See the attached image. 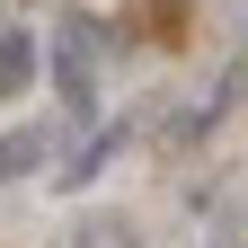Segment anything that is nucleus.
Returning a JSON list of instances; mask_svg holds the SVG:
<instances>
[{
  "label": "nucleus",
  "mask_w": 248,
  "mask_h": 248,
  "mask_svg": "<svg viewBox=\"0 0 248 248\" xmlns=\"http://www.w3.org/2000/svg\"><path fill=\"white\" fill-rule=\"evenodd\" d=\"M36 71H45V45L27 36V27H0V107L27 98V89H36Z\"/></svg>",
  "instance_id": "obj_2"
},
{
  "label": "nucleus",
  "mask_w": 248,
  "mask_h": 248,
  "mask_svg": "<svg viewBox=\"0 0 248 248\" xmlns=\"http://www.w3.org/2000/svg\"><path fill=\"white\" fill-rule=\"evenodd\" d=\"M27 169H45V124H9L0 133V186L27 177Z\"/></svg>",
  "instance_id": "obj_3"
},
{
  "label": "nucleus",
  "mask_w": 248,
  "mask_h": 248,
  "mask_svg": "<svg viewBox=\"0 0 248 248\" xmlns=\"http://www.w3.org/2000/svg\"><path fill=\"white\" fill-rule=\"evenodd\" d=\"M71 248H142V222L133 213H89V222L71 231Z\"/></svg>",
  "instance_id": "obj_4"
},
{
  "label": "nucleus",
  "mask_w": 248,
  "mask_h": 248,
  "mask_svg": "<svg viewBox=\"0 0 248 248\" xmlns=\"http://www.w3.org/2000/svg\"><path fill=\"white\" fill-rule=\"evenodd\" d=\"M115 151H124V124H107V133H89V142L71 151V169H62V186H89V177H98V169L115 160Z\"/></svg>",
  "instance_id": "obj_5"
},
{
  "label": "nucleus",
  "mask_w": 248,
  "mask_h": 248,
  "mask_svg": "<svg viewBox=\"0 0 248 248\" xmlns=\"http://www.w3.org/2000/svg\"><path fill=\"white\" fill-rule=\"evenodd\" d=\"M98 27H89V18H62V36H53V80H62V98H71V107H89V98H98Z\"/></svg>",
  "instance_id": "obj_1"
}]
</instances>
